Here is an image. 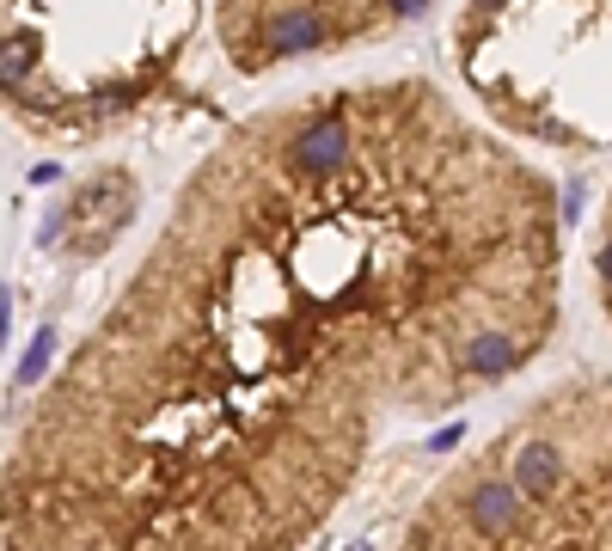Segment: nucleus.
I'll list each match as a JSON object with an SVG mask.
<instances>
[{
	"label": "nucleus",
	"mask_w": 612,
	"mask_h": 551,
	"mask_svg": "<svg viewBox=\"0 0 612 551\" xmlns=\"http://www.w3.org/2000/svg\"><path fill=\"white\" fill-rule=\"evenodd\" d=\"M564 325V202L416 74L239 117L7 435L0 551H306Z\"/></svg>",
	"instance_id": "1"
},
{
	"label": "nucleus",
	"mask_w": 612,
	"mask_h": 551,
	"mask_svg": "<svg viewBox=\"0 0 612 551\" xmlns=\"http://www.w3.org/2000/svg\"><path fill=\"white\" fill-rule=\"evenodd\" d=\"M392 551H612V367L520 398L416 496Z\"/></svg>",
	"instance_id": "2"
},
{
	"label": "nucleus",
	"mask_w": 612,
	"mask_h": 551,
	"mask_svg": "<svg viewBox=\"0 0 612 551\" xmlns=\"http://www.w3.org/2000/svg\"><path fill=\"white\" fill-rule=\"evenodd\" d=\"M202 0H7V110L44 141L136 117L178 74Z\"/></svg>",
	"instance_id": "3"
},
{
	"label": "nucleus",
	"mask_w": 612,
	"mask_h": 551,
	"mask_svg": "<svg viewBox=\"0 0 612 551\" xmlns=\"http://www.w3.org/2000/svg\"><path fill=\"white\" fill-rule=\"evenodd\" d=\"M435 0H209L233 74H282L301 61L392 44Z\"/></svg>",
	"instance_id": "4"
},
{
	"label": "nucleus",
	"mask_w": 612,
	"mask_h": 551,
	"mask_svg": "<svg viewBox=\"0 0 612 551\" xmlns=\"http://www.w3.org/2000/svg\"><path fill=\"white\" fill-rule=\"evenodd\" d=\"M588 282H595V306L612 331V184L595 209V239H588Z\"/></svg>",
	"instance_id": "5"
}]
</instances>
